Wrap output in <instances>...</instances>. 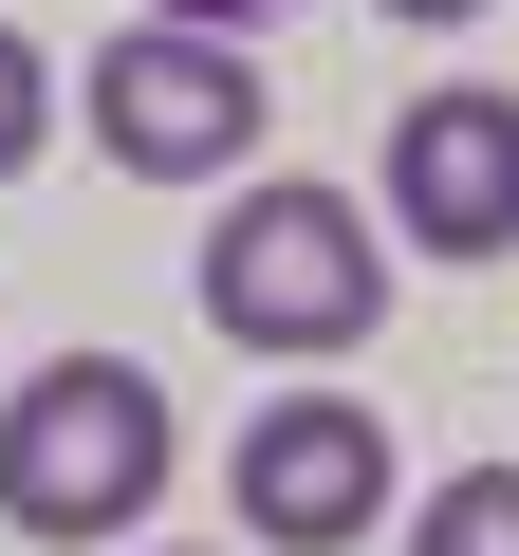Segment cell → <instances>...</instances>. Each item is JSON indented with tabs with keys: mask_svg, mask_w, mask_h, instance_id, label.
Masks as SVG:
<instances>
[{
	"mask_svg": "<svg viewBox=\"0 0 519 556\" xmlns=\"http://www.w3.org/2000/svg\"><path fill=\"white\" fill-rule=\"evenodd\" d=\"M371 316H390V241H371L353 186H241L204 223V334H241V353H353Z\"/></svg>",
	"mask_w": 519,
	"mask_h": 556,
	"instance_id": "7a4b0ae2",
	"label": "cell"
},
{
	"mask_svg": "<svg viewBox=\"0 0 519 556\" xmlns=\"http://www.w3.org/2000/svg\"><path fill=\"white\" fill-rule=\"evenodd\" d=\"M371 20H427V38H445V20H482V0H371Z\"/></svg>",
	"mask_w": 519,
	"mask_h": 556,
	"instance_id": "9c48e42d",
	"label": "cell"
},
{
	"mask_svg": "<svg viewBox=\"0 0 519 556\" xmlns=\"http://www.w3.org/2000/svg\"><path fill=\"white\" fill-rule=\"evenodd\" d=\"M38 149H56V56H38L20 20H0V186H20Z\"/></svg>",
	"mask_w": 519,
	"mask_h": 556,
	"instance_id": "52a82bcc",
	"label": "cell"
},
{
	"mask_svg": "<svg viewBox=\"0 0 519 556\" xmlns=\"http://www.w3.org/2000/svg\"><path fill=\"white\" fill-rule=\"evenodd\" d=\"M149 20H186V38H241V20H279V0H149Z\"/></svg>",
	"mask_w": 519,
	"mask_h": 556,
	"instance_id": "ba28073f",
	"label": "cell"
},
{
	"mask_svg": "<svg viewBox=\"0 0 519 556\" xmlns=\"http://www.w3.org/2000/svg\"><path fill=\"white\" fill-rule=\"evenodd\" d=\"M223 501H241V538H279V556H353V538H390V408H353V390H279V408L241 427Z\"/></svg>",
	"mask_w": 519,
	"mask_h": 556,
	"instance_id": "277c9868",
	"label": "cell"
},
{
	"mask_svg": "<svg viewBox=\"0 0 519 556\" xmlns=\"http://www.w3.org/2000/svg\"><path fill=\"white\" fill-rule=\"evenodd\" d=\"M260 56L241 38H186V20H130V38H93V149L130 167V186H223L241 149H260Z\"/></svg>",
	"mask_w": 519,
	"mask_h": 556,
	"instance_id": "3957f363",
	"label": "cell"
},
{
	"mask_svg": "<svg viewBox=\"0 0 519 556\" xmlns=\"http://www.w3.org/2000/svg\"><path fill=\"white\" fill-rule=\"evenodd\" d=\"M167 464H186V427H167V390L130 371V353H56L38 390H0V519L20 538H130L149 501H167Z\"/></svg>",
	"mask_w": 519,
	"mask_h": 556,
	"instance_id": "6da1fadb",
	"label": "cell"
},
{
	"mask_svg": "<svg viewBox=\"0 0 519 556\" xmlns=\"http://www.w3.org/2000/svg\"><path fill=\"white\" fill-rule=\"evenodd\" d=\"M390 241H427V260H501L519 241V93L445 75V93L390 112Z\"/></svg>",
	"mask_w": 519,
	"mask_h": 556,
	"instance_id": "5b68a950",
	"label": "cell"
},
{
	"mask_svg": "<svg viewBox=\"0 0 519 556\" xmlns=\"http://www.w3.org/2000/svg\"><path fill=\"white\" fill-rule=\"evenodd\" d=\"M408 556H519V464H445L408 501Z\"/></svg>",
	"mask_w": 519,
	"mask_h": 556,
	"instance_id": "8992f818",
	"label": "cell"
}]
</instances>
